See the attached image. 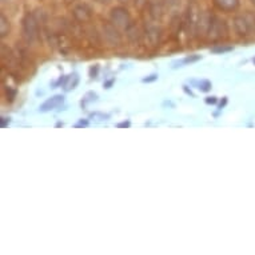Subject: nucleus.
<instances>
[{
	"mask_svg": "<svg viewBox=\"0 0 255 255\" xmlns=\"http://www.w3.org/2000/svg\"><path fill=\"white\" fill-rule=\"evenodd\" d=\"M38 17L34 13H25L23 20H21V32H23V39L25 43H32L38 36L39 32V23Z\"/></svg>",
	"mask_w": 255,
	"mask_h": 255,
	"instance_id": "obj_1",
	"label": "nucleus"
},
{
	"mask_svg": "<svg viewBox=\"0 0 255 255\" xmlns=\"http://www.w3.org/2000/svg\"><path fill=\"white\" fill-rule=\"evenodd\" d=\"M111 23H113L117 28L127 29L131 24L130 13L127 12V9L117 7L111 11Z\"/></svg>",
	"mask_w": 255,
	"mask_h": 255,
	"instance_id": "obj_2",
	"label": "nucleus"
},
{
	"mask_svg": "<svg viewBox=\"0 0 255 255\" xmlns=\"http://www.w3.org/2000/svg\"><path fill=\"white\" fill-rule=\"evenodd\" d=\"M199 13H198L197 4H191L187 8V13H186V19H184V28L187 32H197L198 20H199Z\"/></svg>",
	"mask_w": 255,
	"mask_h": 255,
	"instance_id": "obj_3",
	"label": "nucleus"
},
{
	"mask_svg": "<svg viewBox=\"0 0 255 255\" xmlns=\"http://www.w3.org/2000/svg\"><path fill=\"white\" fill-rule=\"evenodd\" d=\"M227 34V25L223 20H221L219 17L213 16L211 19V24L209 28V36L211 39H221L223 36H226Z\"/></svg>",
	"mask_w": 255,
	"mask_h": 255,
	"instance_id": "obj_4",
	"label": "nucleus"
},
{
	"mask_svg": "<svg viewBox=\"0 0 255 255\" xmlns=\"http://www.w3.org/2000/svg\"><path fill=\"white\" fill-rule=\"evenodd\" d=\"M103 35H105V40L109 43L110 46H119L122 43L121 34L113 23L103 24Z\"/></svg>",
	"mask_w": 255,
	"mask_h": 255,
	"instance_id": "obj_5",
	"label": "nucleus"
},
{
	"mask_svg": "<svg viewBox=\"0 0 255 255\" xmlns=\"http://www.w3.org/2000/svg\"><path fill=\"white\" fill-rule=\"evenodd\" d=\"M234 28L239 36H247L250 35L251 28H253L251 20L247 16H235Z\"/></svg>",
	"mask_w": 255,
	"mask_h": 255,
	"instance_id": "obj_6",
	"label": "nucleus"
},
{
	"mask_svg": "<svg viewBox=\"0 0 255 255\" xmlns=\"http://www.w3.org/2000/svg\"><path fill=\"white\" fill-rule=\"evenodd\" d=\"M72 13H74V17L76 20L82 21V23H86L92 17V9L87 4H82V3L74 7Z\"/></svg>",
	"mask_w": 255,
	"mask_h": 255,
	"instance_id": "obj_7",
	"label": "nucleus"
},
{
	"mask_svg": "<svg viewBox=\"0 0 255 255\" xmlns=\"http://www.w3.org/2000/svg\"><path fill=\"white\" fill-rule=\"evenodd\" d=\"M1 62L4 64L5 67L12 68L16 66V55L13 54V51L11 48L5 46V44H1Z\"/></svg>",
	"mask_w": 255,
	"mask_h": 255,
	"instance_id": "obj_8",
	"label": "nucleus"
},
{
	"mask_svg": "<svg viewBox=\"0 0 255 255\" xmlns=\"http://www.w3.org/2000/svg\"><path fill=\"white\" fill-rule=\"evenodd\" d=\"M63 102H64V97H63V95H55V97H52L51 99L44 102V103L39 107V111H40V113L51 111V110L56 109L59 106H62Z\"/></svg>",
	"mask_w": 255,
	"mask_h": 255,
	"instance_id": "obj_9",
	"label": "nucleus"
},
{
	"mask_svg": "<svg viewBox=\"0 0 255 255\" xmlns=\"http://www.w3.org/2000/svg\"><path fill=\"white\" fill-rule=\"evenodd\" d=\"M211 19H213V15H209V13H203L199 16V20H198L197 31L199 32V35H206L209 34L210 24H211Z\"/></svg>",
	"mask_w": 255,
	"mask_h": 255,
	"instance_id": "obj_10",
	"label": "nucleus"
},
{
	"mask_svg": "<svg viewBox=\"0 0 255 255\" xmlns=\"http://www.w3.org/2000/svg\"><path fill=\"white\" fill-rule=\"evenodd\" d=\"M214 3L222 11L230 12V11H234L238 7L239 0H214Z\"/></svg>",
	"mask_w": 255,
	"mask_h": 255,
	"instance_id": "obj_11",
	"label": "nucleus"
},
{
	"mask_svg": "<svg viewBox=\"0 0 255 255\" xmlns=\"http://www.w3.org/2000/svg\"><path fill=\"white\" fill-rule=\"evenodd\" d=\"M162 36V29L158 25H148L147 27V38L151 42V44H158Z\"/></svg>",
	"mask_w": 255,
	"mask_h": 255,
	"instance_id": "obj_12",
	"label": "nucleus"
},
{
	"mask_svg": "<svg viewBox=\"0 0 255 255\" xmlns=\"http://www.w3.org/2000/svg\"><path fill=\"white\" fill-rule=\"evenodd\" d=\"M78 84H79V75L76 72H74V74H71V75H68L66 78L63 87H64V91H71V90L78 87Z\"/></svg>",
	"mask_w": 255,
	"mask_h": 255,
	"instance_id": "obj_13",
	"label": "nucleus"
},
{
	"mask_svg": "<svg viewBox=\"0 0 255 255\" xmlns=\"http://www.w3.org/2000/svg\"><path fill=\"white\" fill-rule=\"evenodd\" d=\"M126 32H127V38L130 39L131 42H138L139 39H140V32H139L138 27L132 24V23H131L128 28L126 29Z\"/></svg>",
	"mask_w": 255,
	"mask_h": 255,
	"instance_id": "obj_14",
	"label": "nucleus"
},
{
	"mask_svg": "<svg viewBox=\"0 0 255 255\" xmlns=\"http://www.w3.org/2000/svg\"><path fill=\"white\" fill-rule=\"evenodd\" d=\"M0 21H1V23H0V36L4 38V36H7L9 32V21L3 13L0 15Z\"/></svg>",
	"mask_w": 255,
	"mask_h": 255,
	"instance_id": "obj_15",
	"label": "nucleus"
},
{
	"mask_svg": "<svg viewBox=\"0 0 255 255\" xmlns=\"http://www.w3.org/2000/svg\"><path fill=\"white\" fill-rule=\"evenodd\" d=\"M150 12L151 16L154 17L155 20H160L162 16H163V9H162V7L159 4H151Z\"/></svg>",
	"mask_w": 255,
	"mask_h": 255,
	"instance_id": "obj_16",
	"label": "nucleus"
},
{
	"mask_svg": "<svg viewBox=\"0 0 255 255\" xmlns=\"http://www.w3.org/2000/svg\"><path fill=\"white\" fill-rule=\"evenodd\" d=\"M193 83L197 84V88L198 90H201V91L203 92H207L211 90V82H209V80H199V82H193Z\"/></svg>",
	"mask_w": 255,
	"mask_h": 255,
	"instance_id": "obj_17",
	"label": "nucleus"
},
{
	"mask_svg": "<svg viewBox=\"0 0 255 255\" xmlns=\"http://www.w3.org/2000/svg\"><path fill=\"white\" fill-rule=\"evenodd\" d=\"M97 99H98V95L95 94V92H88V94H86V97L83 98V101H82V107H83V109H86V106H87L88 103L95 102Z\"/></svg>",
	"mask_w": 255,
	"mask_h": 255,
	"instance_id": "obj_18",
	"label": "nucleus"
},
{
	"mask_svg": "<svg viewBox=\"0 0 255 255\" xmlns=\"http://www.w3.org/2000/svg\"><path fill=\"white\" fill-rule=\"evenodd\" d=\"M16 88H12V87H5V97H7V101L9 102V103H12L13 101H15V98H16Z\"/></svg>",
	"mask_w": 255,
	"mask_h": 255,
	"instance_id": "obj_19",
	"label": "nucleus"
},
{
	"mask_svg": "<svg viewBox=\"0 0 255 255\" xmlns=\"http://www.w3.org/2000/svg\"><path fill=\"white\" fill-rule=\"evenodd\" d=\"M211 51L213 52H215V54H223V52H230V51H233V47H227V46H219V47H213L211 48Z\"/></svg>",
	"mask_w": 255,
	"mask_h": 255,
	"instance_id": "obj_20",
	"label": "nucleus"
},
{
	"mask_svg": "<svg viewBox=\"0 0 255 255\" xmlns=\"http://www.w3.org/2000/svg\"><path fill=\"white\" fill-rule=\"evenodd\" d=\"M91 119H94L95 122H103V121H107L110 118V115H106V114H101V113H94L91 114Z\"/></svg>",
	"mask_w": 255,
	"mask_h": 255,
	"instance_id": "obj_21",
	"label": "nucleus"
},
{
	"mask_svg": "<svg viewBox=\"0 0 255 255\" xmlns=\"http://www.w3.org/2000/svg\"><path fill=\"white\" fill-rule=\"evenodd\" d=\"M163 4L167 7V8H176V7H179L180 4V0H163Z\"/></svg>",
	"mask_w": 255,
	"mask_h": 255,
	"instance_id": "obj_22",
	"label": "nucleus"
},
{
	"mask_svg": "<svg viewBox=\"0 0 255 255\" xmlns=\"http://www.w3.org/2000/svg\"><path fill=\"white\" fill-rule=\"evenodd\" d=\"M201 59L199 55H193V56H187V58H184L179 64H188V63H194V62H198Z\"/></svg>",
	"mask_w": 255,
	"mask_h": 255,
	"instance_id": "obj_23",
	"label": "nucleus"
},
{
	"mask_svg": "<svg viewBox=\"0 0 255 255\" xmlns=\"http://www.w3.org/2000/svg\"><path fill=\"white\" fill-rule=\"evenodd\" d=\"M98 72H99V64H95V66H92V67L90 68V76H91L92 79H97Z\"/></svg>",
	"mask_w": 255,
	"mask_h": 255,
	"instance_id": "obj_24",
	"label": "nucleus"
},
{
	"mask_svg": "<svg viewBox=\"0 0 255 255\" xmlns=\"http://www.w3.org/2000/svg\"><path fill=\"white\" fill-rule=\"evenodd\" d=\"M158 79V75L156 74H152V75L147 76V78H143L142 82L143 83H151V82H154V80Z\"/></svg>",
	"mask_w": 255,
	"mask_h": 255,
	"instance_id": "obj_25",
	"label": "nucleus"
},
{
	"mask_svg": "<svg viewBox=\"0 0 255 255\" xmlns=\"http://www.w3.org/2000/svg\"><path fill=\"white\" fill-rule=\"evenodd\" d=\"M131 126V122L127 121V122H122V123H118L117 127H119V128H128Z\"/></svg>",
	"mask_w": 255,
	"mask_h": 255,
	"instance_id": "obj_26",
	"label": "nucleus"
},
{
	"mask_svg": "<svg viewBox=\"0 0 255 255\" xmlns=\"http://www.w3.org/2000/svg\"><path fill=\"white\" fill-rule=\"evenodd\" d=\"M87 126H88L87 119H80V121L75 125V127H87Z\"/></svg>",
	"mask_w": 255,
	"mask_h": 255,
	"instance_id": "obj_27",
	"label": "nucleus"
},
{
	"mask_svg": "<svg viewBox=\"0 0 255 255\" xmlns=\"http://www.w3.org/2000/svg\"><path fill=\"white\" fill-rule=\"evenodd\" d=\"M217 98L215 97H209V98H206V103H207V105H215V103H217Z\"/></svg>",
	"mask_w": 255,
	"mask_h": 255,
	"instance_id": "obj_28",
	"label": "nucleus"
},
{
	"mask_svg": "<svg viewBox=\"0 0 255 255\" xmlns=\"http://www.w3.org/2000/svg\"><path fill=\"white\" fill-rule=\"evenodd\" d=\"M0 122H1V127H3V128H5V127H7V125L9 123V118H1V119H0Z\"/></svg>",
	"mask_w": 255,
	"mask_h": 255,
	"instance_id": "obj_29",
	"label": "nucleus"
},
{
	"mask_svg": "<svg viewBox=\"0 0 255 255\" xmlns=\"http://www.w3.org/2000/svg\"><path fill=\"white\" fill-rule=\"evenodd\" d=\"M183 90H184V92L187 94V95H190V97H191V98H195V95H194V92L191 91V90H190V88H188L187 86H183Z\"/></svg>",
	"mask_w": 255,
	"mask_h": 255,
	"instance_id": "obj_30",
	"label": "nucleus"
},
{
	"mask_svg": "<svg viewBox=\"0 0 255 255\" xmlns=\"http://www.w3.org/2000/svg\"><path fill=\"white\" fill-rule=\"evenodd\" d=\"M114 82H115V79H110V80H107V82H105V84H103V86H105V88H111V86L114 84Z\"/></svg>",
	"mask_w": 255,
	"mask_h": 255,
	"instance_id": "obj_31",
	"label": "nucleus"
},
{
	"mask_svg": "<svg viewBox=\"0 0 255 255\" xmlns=\"http://www.w3.org/2000/svg\"><path fill=\"white\" fill-rule=\"evenodd\" d=\"M226 103H227V98L225 97V98H223V101H222L221 103H219V110L223 109V107H225V106H226Z\"/></svg>",
	"mask_w": 255,
	"mask_h": 255,
	"instance_id": "obj_32",
	"label": "nucleus"
},
{
	"mask_svg": "<svg viewBox=\"0 0 255 255\" xmlns=\"http://www.w3.org/2000/svg\"><path fill=\"white\" fill-rule=\"evenodd\" d=\"M98 3H102V4H107V3H110L111 0H97Z\"/></svg>",
	"mask_w": 255,
	"mask_h": 255,
	"instance_id": "obj_33",
	"label": "nucleus"
},
{
	"mask_svg": "<svg viewBox=\"0 0 255 255\" xmlns=\"http://www.w3.org/2000/svg\"><path fill=\"white\" fill-rule=\"evenodd\" d=\"M121 3H127V1H130V0H119Z\"/></svg>",
	"mask_w": 255,
	"mask_h": 255,
	"instance_id": "obj_34",
	"label": "nucleus"
},
{
	"mask_svg": "<svg viewBox=\"0 0 255 255\" xmlns=\"http://www.w3.org/2000/svg\"><path fill=\"white\" fill-rule=\"evenodd\" d=\"M60 126H63V123H60V122H58V123H56V127H60Z\"/></svg>",
	"mask_w": 255,
	"mask_h": 255,
	"instance_id": "obj_35",
	"label": "nucleus"
},
{
	"mask_svg": "<svg viewBox=\"0 0 255 255\" xmlns=\"http://www.w3.org/2000/svg\"><path fill=\"white\" fill-rule=\"evenodd\" d=\"M251 3H254V4H255V0H251Z\"/></svg>",
	"mask_w": 255,
	"mask_h": 255,
	"instance_id": "obj_36",
	"label": "nucleus"
},
{
	"mask_svg": "<svg viewBox=\"0 0 255 255\" xmlns=\"http://www.w3.org/2000/svg\"><path fill=\"white\" fill-rule=\"evenodd\" d=\"M253 62H254V64H255V58H254V59H253Z\"/></svg>",
	"mask_w": 255,
	"mask_h": 255,
	"instance_id": "obj_37",
	"label": "nucleus"
}]
</instances>
